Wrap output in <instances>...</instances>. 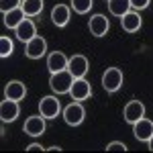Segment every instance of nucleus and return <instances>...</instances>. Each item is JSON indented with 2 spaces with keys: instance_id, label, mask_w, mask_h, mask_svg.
Segmentation results:
<instances>
[{
  "instance_id": "b1692460",
  "label": "nucleus",
  "mask_w": 153,
  "mask_h": 153,
  "mask_svg": "<svg viewBox=\"0 0 153 153\" xmlns=\"http://www.w3.org/2000/svg\"><path fill=\"white\" fill-rule=\"evenodd\" d=\"M106 151H127V145L120 141H112L106 145Z\"/></svg>"
},
{
  "instance_id": "f03ea898",
  "label": "nucleus",
  "mask_w": 153,
  "mask_h": 153,
  "mask_svg": "<svg viewBox=\"0 0 153 153\" xmlns=\"http://www.w3.org/2000/svg\"><path fill=\"white\" fill-rule=\"evenodd\" d=\"M120 86H123V71L118 68H108L102 74V88L112 94V92L120 90Z\"/></svg>"
},
{
  "instance_id": "6e6552de",
  "label": "nucleus",
  "mask_w": 153,
  "mask_h": 153,
  "mask_svg": "<svg viewBox=\"0 0 153 153\" xmlns=\"http://www.w3.org/2000/svg\"><path fill=\"white\" fill-rule=\"evenodd\" d=\"M88 68H90V63H88L86 55H71L70 63H68V70L74 78H86Z\"/></svg>"
},
{
  "instance_id": "dca6fc26",
  "label": "nucleus",
  "mask_w": 153,
  "mask_h": 153,
  "mask_svg": "<svg viewBox=\"0 0 153 153\" xmlns=\"http://www.w3.org/2000/svg\"><path fill=\"white\" fill-rule=\"evenodd\" d=\"M25 96H27V88H25L23 82H19V80H12V82L6 84V88H4V98H10V100H23Z\"/></svg>"
},
{
  "instance_id": "39448f33",
  "label": "nucleus",
  "mask_w": 153,
  "mask_h": 153,
  "mask_svg": "<svg viewBox=\"0 0 153 153\" xmlns=\"http://www.w3.org/2000/svg\"><path fill=\"white\" fill-rule=\"evenodd\" d=\"M63 120L70 125V127H78V125H82L84 120V106L76 100L74 104H68L65 106V110H63Z\"/></svg>"
},
{
  "instance_id": "4468645a",
  "label": "nucleus",
  "mask_w": 153,
  "mask_h": 153,
  "mask_svg": "<svg viewBox=\"0 0 153 153\" xmlns=\"http://www.w3.org/2000/svg\"><path fill=\"white\" fill-rule=\"evenodd\" d=\"M120 25L125 33H137L141 29V16L137 10H129L125 16H120Z\"/></svg>"
},
{
  "instance_id": "9b49d317",
  "label": "nucleus",
  "mask_w": 153,
  "mask_h": 153,
  "mask_svg": "<svg viewBox=\"0 0 153 153\" xmlns=\"http://www.w3.org/2000/svg\"><path fill=\"white\" fill-rule=\"evenodd\" d=\"M145 117V104L139 102V100H131L129 104L125 106V120L131 123V125H135L139 118Z\"/></svg>"
},
{
  "instance_id": "6ab92c4d",
  "label": "nucleus",
  "mask_w": 153,
  "mask_h": 153,
  "mask_svg": "<svg viewBox=\"0 0 153 153\" xmlns=\"http://www.w3.org/2000/svg\"><path fill=\"white\" fill-rule=\"evenodd\" d=\"M108 10L114 16H125L131 10V0H108Z\"/></svg>"
},
{
  "instance_id": "a211bd4d",
  "label": "nucleus",
  "mask_w": 153,
  "mask_h": 153,
  "mask_svg": "<svg viewBox=\"0 0 153 153\" xmlns=\"http://www.w3.org/2000/svg\"><path fill=\"white\" fill-rule=\"evenodd\" d=\"M25 19H27V14H25L23 8L19 6V8H14V10H10V12L4 14V25H6V29H16Z\"/></svg>"
},
{
  "instance_id": "aec40b11",
  "label": "nucleus",
  "mask_w": 153,
  "mask_h": 153,
  "mask_svg": "<svg viewBox=\"0 0 153 153\" xmlns=\"http://www.w3.org/2000/svg\"><path fill=\"white\" fill-rule=\"evenodd\" d=\"M21 8H23V12L27 16H37L43 10V0H23Z\"/></svg>"
},
{
  "instance_id": "393cba45",
  "label": "nucleus",
  "mask_w": 153,
  "mask_h": 153,
  "mask_svg": "<svg viewBox=\"0 0 153 153\" xmlns=\"http://www.w3.org/2000/svg\"><path fill=\"white\" fill-rule=\"evenodd\" d=\"M149 6V0H131V8L133 10H143Z\"/></svg>"
},
{
  "instance_id": "f3484780",
  "label": "nucleus",
  "mask_w": 153,
  "mask_h": 153,
  "mask_svg": "<svg viewBox=\"0 0 153 153\" xmlns=\"http://www.w3.org/2000/svg\"><path fill=\"white\" fill-rule=\"evenodd\" d=\"M51 21L55 27H65L70 23V6L68 4H57L51 10Z\"/></svg>"
},
{
  "instance_id": "cd10ccee",
  "label": "nucleus",
  "mask_w": 153,
  "mask_h": 153,
  "mask_svg": "<svg viewBox=\"0 0 153 153\" xmlns=\"http://www.w3.org/2000/svg\"><path fill=\"white\" fill-rule=\"evenodd\" d=\"M147 145H149V151H153V137L149 139V141H147Z\"/></svg>"
},
{
  "instance_id": "423d86ee",
  "label": "nucleus",
  "mask_w": 153,
  "mask_h": 153,
  "mask_svg": "<svg viewBox=\"0 0 153 153\" xmlns=\"http://www.w3.org/2000/svg\"><path fill=\"white\" fill-rule=\"evenodd\" d=\"M25 53H27V57L29 59H39L43 57L45 53H47V43H45V39L43 37H33L29 43H27V47H25Z\"/></svg>"
},
{
  "instance_id": "ddd939ff",
  "label": "nucleus",
  "mask_w": 153,
  "mask_h": 153,
  "mask_svg": "<svg viewBox=\"0 0 153 153\" xmlns=\"http://www.w3.org/2000/svg\"><path fill=\"white\" fill-rule=\"evenodd\" d=\"M68 63H70V59L65 57L61 51H53V53H49V57H47V68L51 74L68 70Z\"/></svg>"
},
{
  "instance_id": "a878e982",
  "label": "nucleus",
  "mask_w": 153,
  "mask_h": 153,
  "mask_svg": "<svg viewBox=\"0 0 153 153\" xmlns=\"http://www.w3.org/2000/svg\"><path fill=\"white\" fill-rule=\"evenodd\" d=\"M27 151H29V153H33V151H43V147H41L39 143H31V145L27 147Z\"/></svg>"
},
{
  "instance_id": "9d476101",
  "label": "nucleus",
  "mask_w": 153,
  "mask_h": 153,
  "mask_svg": "<svg viewBox=\"0 0 153 153\" xmlns=\"http://www.w3.org/2000/svg\"><path fill=\"white\" fill-rule=\"evenodd\" d=\"M88 29H90V33L94 37H104L108 33V29H110V23H108V19L104 14H94L88 21Z\"/></svg>"
},
{
  "instance_id": "1a4fd4ad",
  "label": "nucleus",
  "mask_w": 153,
  "mask_h": 153,
  "mask_svg": "<svg viewBox=\"0 0 153 153\" xmlns=\"http://www.w3.org/2000/svg\"><path fill=\"white\" fill-rule=\"evenodd\" d=\"M19 100H10V98H4L2 100V104H0V118H2V123H12V120H16L19 117Z\"/></svg>"
},
{
  "instance_id": "f257e3e1",
  "label": "nucleus",
  "mask_w": 153,
  "mask_h": 153,
  "mask_svg": "<svg viewBox=\"0 0 153 153\" xmlns=\"http://www.w3.org/2000/svg\"><path fill=\"white\" fill-rule=\"evenodd\" d=\"M74 76L70 74V70L57 71V74H51V80H49V86L55 94H70V88L74 84Z\"/></svg>"
},
{
  "instance_id": "bb28decb",
  "label": "nucleus",
  "mask_w": 153,
  "mask_h": 153,
  "mask_svg": "<svg viewBox=\"0 0 153 153\" xmlns=\"http://www.w3.org/2000/svg\"><path fill=\"white\" fill-rule=\"evenodd\" d=\"M47 151H61V147H57V145L55 147H47Z\"/></svg>"
},
{
  "instance_id": "2eb2a0df",
  "label": "nucleus",
  "mask_w": 153,
  "mask_h": 153,
  "mask_svg": "<svg viewBox=\"0 0 153 153\" xmlns=\"http://www.w3.org/2000/svg\"><path fill=\"white\" fill-rule=\"evenodd\" d=\"M25 133L31 137H39L45 133V117H29L25 123Z\"/></svg>"
},
{
  "instance_id": "20e7f679",
  "label": "nucleus",
  "mask_w": 153,
  "mask_h": 153,
  "mask_svg": "<svg viewBox=\"0 0 153 153\" xmlns=\"http://www.w3.org/2000/svg\"><path fill=\"white\" fill-rule=\"evenodd\" d=\"M59 100L55 96H43L39 100V114L45 118H55L59 114Z\"/></svg>"
},
{
  "instance_id": "0eeeda50",
  "label": "nucleus",
  "mask_w": 153,
  "mask_h": 153,
  "mask_svg": "<svg viewBox=\"0 0 153 153\" xmlns=\"http://www.w3.org/2000/svg\"><path fill=\"white\" fill-rule=\"evenodd\" d=\"M133 133H135V139L147 143L153 137V120H149V118H145V117L139 118V120L133 125Z\"/></svg>"
},
{
  "instance_id": "412c9836",
  "label": "nucleus",
  "mask_w": 153,
  "mask_h": 153,
  "mask_svg": "<svg viewBox=\"0 0 153 153\" xmlns=\"http://www.w3.org/2000/svg\"><path fill=\"white\" fill-rule=\"evenodd\" d=\"M71 8L78 14H88L92 8V0H71Z\"/></svg>"
},
{
  "instance_id": "7ed1b4c3",
  "label": "nucleus",
  "mask_w": 153,
  "mask_h": 153,
  "mask_svg": "<svg viewBox=\"0 0 153 153\" xmlns=\"http://www.w3.org/2000/svg\"><path fill=\"white\" fill-rule=\"evenodd\" d=\"M70 94H71V98L78 100V102L88 100V98L92 96V86H90V82H88L86 78H76L74 84H71V88H70Z\"/></svg>"
},
{
  "instance_id": "4be33fe9",
  "label": "nucleus",
  "mask_w": 153,
  "mask_h": 153,
  "mask_svg": "<svg viewBox=\"0 0 153 153\" xmlns=\"http://www.w3.org/2000/svg\"><path fill=\"white\" fill-rule=\"evenodd\" d=\"M12 49H14V45H12V41L8 39V37H0V57H10L12 55Z\"/></svg>"
},
{
  "instance_id": "5701e85b",
  "label": "nucleus",
  "mask_w": 153,
  "mask_h": 153,
  "mask_svg": "<svg viewBox=\"0 0 153 153\" xmlns=\"http://www.w3.org/2000/svg\"><path fill=\"white\" fill-rule=\"evenodd\" d=\"M21 2H23V0H0V10H2V14H6V12L19 8Z\"/></svg>"
},
{
  "instance_id": "f8f14e48",
  "label": "nucleus",
  "mask_w": 153,
  "mask_h": 153,
  "mask_svg": "<svg viewBox=\"0 0 153 153\" xmlns=\"http://www.w3.org/2000/svg\"><path fill=\"white\" fill-rule=\"evenodd\" d=\"M14 33H16V39H19V41H25V43H29L33 37H37L35 23H33L31 19H25L23 23H21L19 27H16V29H14Z\"/></svg>"
}]
</instances>
